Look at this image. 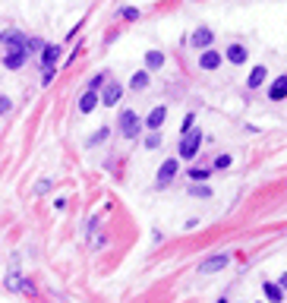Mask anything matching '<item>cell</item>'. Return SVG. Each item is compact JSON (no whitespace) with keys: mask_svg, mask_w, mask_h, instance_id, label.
<instances>
[{"mask_svg":"<svg viewBox=\"0 0 287 303\" xmlns=\"http://www.w3.org/2000/svg\"><path fill=\"white\" fill-rule=\"evenodd\" d=\"M117 126H120V133L123 139H136L142 133V120H139V114L133 108H123L120 111V117H117Z\"/></svg>","mask_w":287,"mask_h":303,"instance_id":"obj_1","label":"cell"},{"mask_svg":"<svg viewBox=\"0 0 287 303\" xmlns=\"http://www.w3.org/2000/svg\"><path fill=\"white\" fill-rule=\"evenodd\" d=\"M202 139H205V136H202L199 126H193L189 133H183V139H180V158H183V161H193V158L199 155Z\"/></svg>","mask_w":287,"mask_h":303,"instance_id":"obj_2","label":"cell"},{"mask_svg":"<svg viewBox=\"0 0 287 303\" xmlns=\"http://www.w3.org/2000/svg\"><path fill=\"white\" fill-rule=\"evenodd\" d=\"M120 95H123V86L114 83V79H107V83L98 89V104H104V108H117V104H120Z\"/></svg>","mask_w":287,"mask_h":303,"instance_id":"obj_3","label":"cell"},{"mask_svg":"<svg viewBox=\"0 0 287 303\" xmlns=\"http://www.w3.org/2000/svg\"><path fill=\"white\" fill-rule=\"evenodd\" d=\"M227 265H231V253H214V256L199 262V275H214V272L227 269Z\"/></svg>","mask_w":287,"mask_h":303,"instance_id":"obj_4","label":"cell"},{"mask_svg":"<svg viewBox=\"0 0 287 303\" xmlns=\"http://www.w3.org/2000/svg\"><path fill=\"white\" fill-rule=\"evenodd\" d=\"M177 174H180V161H177V158H164V161H161V168H158V180H155V186L161 190V186L174 183Z\"/></svg>","mask_w":287,"mask_h":303,"instance_id":"obj_5","label":"cell"},{"mask_svg":"<svg viewBox=\"0 0 287 303\" xmlns=\"http://www.w3.org/2000/svg\"><path fill=\"white\" fill-rule=\"evenodd\" d=\"M211 41H214V32H211L208 26H196L193 35H189V48H193V51H205V48H211Z\"/></svg>","mask_w":287,"mask_h":303,"instance_id":"obj_6","label":"cell"},{"mask_svg":"<svg viewBox=\"0 0 287 303\" xmlns=\"http://www.w3.org/2000/svg\"><path fill=\"white\" fill-rule=\"evenodd\" d=\"M221 57H227V63H234V66H243V63L249 60V51H246V44L234 41V44H227V51H224Z\"/></svg>","mask_w":287,"mask_h":303,"instance_id":"obj_7","label":"cell"},{"mask_svg":"<svg viewBox=\"0 0 287 303\" xmlns=\"http://www.w3.org/2000/svg\"><path fill=\"white\" fill-rule=\"evenodd\" d=\"M26 63H29V54L22 51V48H7L4 51V66L7 69H22Z\"/></svg>","mask_w":287,"mask_h":303,"instance_id":"obj_8","label":"cell"},{"mask_svg":"<svg viewBox=\"0 0 287 303\" xmlns=\"http://www.w3.org/2000/svg\"><path fill=\"white\" fill-rule=\"evenodd\" d=\"M26 38H29V35H26V32H19V29H7V32H0V44H4V48H22V51H26Z\"/></svg>","mask_w":287,"mask_h":303,"instance_id":"obj_9","label":"cell"},{"mask_svg":"<svg viewBox=\"0 0 287 303\" xmlns=\"http://www.w3.org/2000/svg\"><path fill=\"white\" fill-rule=\"evenodd\" d=\"M224 63V57H221V51H211V48H205V51H199V66L202 69H208V73H211V69H218Z\"/></svg>","mask_w":287,"mask_h":303,"instance_id":"obj_10","label":"cell"},{"mask_svg":"<svg viewBox=\"0 0 287 303\" xmlns=\"http://www.w3.org/2000/svg\"><path fill=\"white\" fill-rule=\"evenodd\" d=\"M164 120H167V108H164V104H158V108L149 111V117H146V123H142V126H146V130H161Z\"/></svg>","mask_w":287,"mask_h":303,"instance_id":"obj_11","label":"cell"},{"mask_svg":"<svg viewBox=\"0 0 287 303\" xmlns=\"http://www.w3.org/2000/svg\"><path fill=\"white\" fill-rule=\"evenodd\" d=\"M95 108H98V92H82V95H79V101H76V111L79 114H92Z\"/></svg>","mask_w":287,"mask_h":303,"instance_id":"obj_12","label":"cell"},{"mask_svg":"<svg viewBox=\"0 0 287 303\" xmlns=\"http://www.w3.org/2000/svg\"><path fill=\"white\" fill-rule=\"evenodd\" d=\"M287 98V76H274V83L268 86V101H284Z\"/></svg>","mask_w":287,"mask_h":303,"instance_id":"obj_13","label":"cell"},{"mask_svg":"<svg viewBox=\"0 0 287 303\" xmlns=\"http://www.w3.org/2000/svg\"><path fill=\"white\" fill-rule=\"evenodd\" d=\"M38 54H41V66H57V60H60L63 48H60V44H44Z\"/></svg>","mask_w":287,"mask_h":303,"instance_id":"obj_14","label":"cell"},{"mask_svg":"<svg viewBox=\"0 0 287 303\" xmlns=\"http://www.w3.org/2000/svg\"><path fill=\"white\" fill-rule=\"evenodd\" d=\"M265 79H268V69L262 66V63H256V66H253V73L246 76V89H253V92H256L262 83H265Z\"/></svg>","mask_w":287,"mask_h":303,"instance_id":"obj_15","label":"cell"},{"mask_svg":"<svg viewBox=\"0 0 287 303\" xmlns=\"http://www.w3.org/2000/svg\"><path fill=\"white\" fill-rule=\"evenodd\" d=\"M149 83H152V73H149V69H136L133 79H129V89L142 92V89H149Z\"/></svg>","mask_w":287,"mask_h":303,"instance_id":"obj_16","label":"cell"},{"mask_svg":"<svg viewBox=\"0 0 287 303\" xmlns=\"http://www.w3.org/2000/svg\"><path fill=\"white\" fill-rule=\"evenodd\" d=\"M262 290H265V300H268V303H284V287H281V284L265 281V284H262Z\"/></svg>","mask_w":287,"mask_h":303,"instance_id":"obj_17","label":"cell"},{"mask_svg":"<svg viewBox=\"0 0 287 303\" xmlns=\"http://www.w3.org/2000/svg\"><path fill=\"white\" fill-rule=\"evenodd\" d=\"M164 66V54L161 51H146V69L152 73V69H161Z\"/></svg>","mask_w":287,"mask_h":303,"instance_id":"obj_18","label":"cell"},{"mask_svg":"<svg viewBox=\"0 0 287 303\" xmlns=\"http://www.w3.org/2000/svg\"><path fill=\"white\" fill-rule=\"evenodd\" d=\"M107 136H111V130L107 126H101V130H95L89 139H86V148H95V145H101V142H107Z\"/></svg>","mask_w":287,"mask_h":303,"instance_id":"obj_19","label":"cell"},{"mask_svg":"<svg viewBox=\"0 0 287 303\" xmlns=\"http://www.w3.org/2000/svg\"><path fill=\"white\" fill-rule=\"evenodd\" d=\"M189 183H205L208 177H211V168H189Z\"/></svg>","mask_w":287,"mask_h":303,"instance_id":"obj_20","label":"cell"},{"mask_svg":"<svg viewBox=\"0 0 287 303\" xmlns=\"http://www.w3.org/2000/svg\"><path fill=\"white\" fill-rule=\"evenodd\" d=\"M189 196H196V199H211V186L208 183H189Z\"/></svg>","mask_w":287,"mask_h":303,"instance_id":"obj_21","label":"cell"},{"mask_svg":"<svg viewBox=\"0 0 287 303\" xmlns=\"http://www.w3.org/2000/svg\"><path fill=\"white\" fill-rule=\"evenodd\" d=\"M146 148H149V152L161 148V130H149V136H146Z\"/></svg>","mask_w":287,"mask_h":303,"instance_id":"obj_22","label":"cell"},{"mask_svg":"<svg viewBox=\"0 0 287 303\" xmlns=\"http://www.w3.org/2000/svg\"><path fill=\"white\" fill-rule=\"evenodd\" d=\"M107 76H111V73H95V76L89 79V92H98V89L107 83Z\"/></svg>","mask_w":287,"mask_h":303,"instance_id":"obj_23","label":"cell"},{"mask_svg":"<svg viewBox=\"0 0 287 303\" xmlns=\"http://www.w3.org/2000/svg\"><path fill=\"white\" fill-rule=\"evenodd\" d=\"M41 48H44V41H41V38H26V54H29V57H32V54H38Z\"/></svg>","mask_w":287,"mask_h":303,"instance_id":"obj_24","label":"cell"},{"mask_svg":"<svg viewBox=\"0 0 287 303\" xmlns=\"http://www.w3.org/2000/svg\"><path fill=\"white\" fill-rule=\"evenodd\" d=\"M231 165H234V158H231V155H218V158H214V168H218V171H227Z\"/></svg>","mask_w":287,"mask_h":303,"instance_id":"obj_25","label":"cell"},{"mask_svg":"<svg viewBox=\"0 0 287 303\" xmlns=\"http://www.w3.org/2000/svg\"><path fill=\"white\" fill-rule=\"evenodd\" d=\"M57 76V66H44V76H41V86H51Z\"/></svg>","mask_w":287,"mask_h":303,"instance_id":"obj_26","label":"cell"},{"mask_svg":"<svg viewBox=\"0 0 287 303\" xmlns=\"http://www.w3.org/2000/svg\"><path fill=\"white\" fill-rule=\"evenodd\" d=\"M19 284H22V275L10 272V278H7V287H10V290H19Z\"/></svg>","mask_w":287,"mask_h":303,"instance_id":"obj_27","label":"cell"},{"mask_svg":"<svg viewBox=\"0 0 287 303\" xmlns=\"http://www.w3.org/2000/svg\"><path fill=\"white\" fill-rule=\"evenodd\" d=\"M120 16L133 22V19H139V10H136V7H123V10H120Z\"/></svg>","mask_w":287,"mask_h":303,"instance_id":"obj_28","label":"cell"},{"mask_svg":"<svg viewBox=\"0 0 287 303\" xmlns=\"http://www.w3.org/2000/svg\"><path fill=\"white\" fill-rule=\"evenodd\" d=\"M193 126H196V114H186V117H183V126H180V130H183V133H189V130H193Z\"/></svg>","mask_w":287,"mask_h":303,"instance_id":"obj_29","label":"cell"},{"mask_svg":"<svg viewBox=\"0 0 287 303\" xmlns=\"http://www.w3.org/2000/svg\"><path fill=\"white\" fill-rule=\"evenodd\" d=\"M10 108H13V101H10L7 95H0V114H10Z\"/></svg>","mask_w":287,"mask_h":303,"instance_id":"obj_30","label":"cell"},{"mask_svg":"<svg viewBox=\"0 0 287 303\" xmlns=\"http://www.w3.org/2000/svg\"><path fill=\"white\" fill-rule=\"evenodd\" d=\"M218 303H227V297H221V300H218Z\"/></svg>","mask_w":287,"mask_h":303,"instance_id":"obj_31","label":"cell"}]
</instances>
